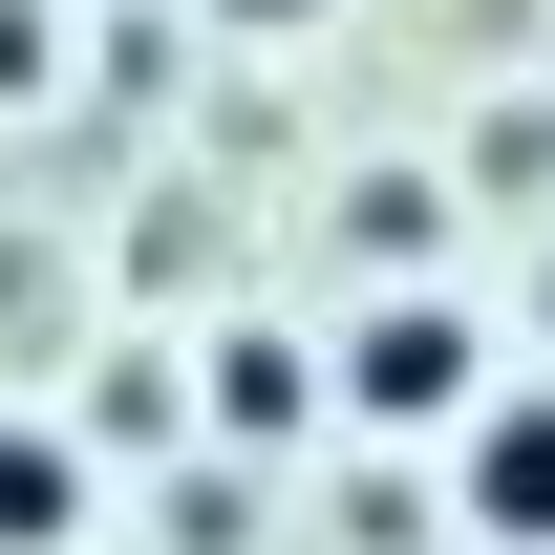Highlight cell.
<instances>
[{"label": "cell", "instance_id": "obj_1", "mask_svg": "<svg viewBox=\"0 0 555 555\" xmlns=\"http://www.w3.org/2000/svg\"><path fill=\"white\" fill-rule=\"evenodd\" d=\"M343 406L363 427H470V321H449V299H385L343 343Z\"/></svg>", "mask_w": 555, "mask_h": 555}, {"label": "cell", "instance_id": "obj_2", "mask_svg": "<svg viewBox=\"0 0 555 555\" xmlns=\"http://www.w3.org/2000/svg\"><path fill=\"white\" fill-rule=\"evenodd\" d=\"M470 534L555 555V406H470Z\"/></svg>", "mask_w": 555, "mask_h": 555}, {"label": "cell", "instance_id": "obj_3", "mask_svg": "<svg viewBox=\"0 0 555 555\" xmlns=\"http://www.w3.org/2000/svg\"><path fill=\"white\" fill-rule=\"evenodd\" d=\"M214 427H235V449H299V427H321V363L235 321V343H214Z\"/></svg>", "mask_w": 555, "mask_h": 555}, {"label": "cell", "instance_id": "obj_4", "mask_svg": "<svg viewBox=\"0 0 555 555\" xmlns=\"http://www.w3.org/2000/svg\"><path fill=\"white\" fill-rule=\"evenodd\" d=\"M86 534V449L65 427H0V555H65Z\"/></svg>", "mask_w": 555, "mask_h": 555}, {"label": "cell", "instance_id": "obj_5", "mask_svg": "<svg viewBox=\"0 0 555 555\" xmlns=\"http://www.w3.org/2000/svg\"><path fill=\"white\" fill-rule=\"evenodd\" d=\"M235 22H321V0H235Z\"/></svg>", "mask_w": 555, "mask_h": 555}, {"label": "cell", "instance_id": "obj_6", "mask_svg": "<svg viewBox=\"0 0 555 555\" xmlns=\"http://www.w3.org/2000/svg\"><path fill=\"white\" fill-rule=\"evenodd\" d=\"M534 321H555V278H534Z\"/></svg>", "mask_w": 555, "mask_h": 555}]
</instances>
